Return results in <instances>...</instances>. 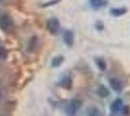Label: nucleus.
Returning a JSON list of instances; mask_svg holds the SVG:
<instances>
[{
    "instance_id": "obj_5",
    "label": "nucleus",
    "mask_w": 130,
    "mask_h": 116,
    "mask_svg": "<svg viewBox=\"0 0 130 116\" xmlns=\"http://www.w3.org/2000/svg\"><path fill=\"white\" fill-rule=\"evenodd\" d=\"M110 85L111 87L114 89L116 92H120L122 90V84L117 78H112L110 79Z\"/></svg>"
},
{
    "instance_id": "obj_6",
    "label": "nucleus",
    "mask_w": 130,
    "mask_h": 116,
    "mask_svg": "<svg viewBox=\"0 0 130 116\" xmlns=\"http://www.w3.org/2000/svg\"><path fill=\"white\" fill-rule=\"evenodd\" d=\"M121 104H122L121 100L117 99L116 101H114V103L111 105V111H112L113 113H117V112L119 110V108H120V106H121Z\"/></svg>"
},
{
    "instance_id": "obj_8",
    "label": "nucleus",
    "mask_w": 130,
    "mask_h": 116,
    "mask_svg": "<svg viewBox=\"0 0 130 116\" xmlns=\"http://www.w3.org/2000/svg\"><path fill=\"white\" fill-rule=\"evenodd\" d=\"M126 13V9H113L111 10V14L114 16V17H120L122 15H124Z\"/></svg>"
},
{
    "instance_id": "obj_7",
    "label": "nucleus",
    "mask_w": 130,
    "mask_h": 116,
    "mask_svg": "<svg viewBox=\"0 0 130 116\" xmlns=\"http://www.w3.org/2000/svg\"><path fill=\"white\" fill-rule=\"evenodd\" d=\"M106 1L105 0H90V5L94 8V9H99L102 6L105 5Z\"/></svg>"
},
{
    "instance_id": "obj_9",
    "label": "nucleus",
    "mask_w": 130,
    "mask_h": 116,
    "mask_svg": "<svg viewBox=\"0 0 130 116\" xmlns=\"http://www.w3.org/2000/svg\"><path fill=\"white\" fill-rule=\"evenodd\" d=\"M63 60H64L63 56H57V57L54 58V60L52 61V66L53 67L60 66V65H61V63L63 62Z\"/></svg>"
},
{
    "instance_id": "obj_12",
    "label": "nucleus",
    "mask_w": 130,
    "mask_h": 116,
    "mask_svg": "<svg viewBox=\"0 0 130 116\" xmlns=\"http://www.w3.org/2000/svg\"><path fill=\"white\" fill-rule=\"evenodd\" d=\"M97 65L100 70H105V68H106V66H105V62H104L103 60H101V59H98L97 60Z\"/></svg>"
},
{
    "instance_id": "obj_13",
    "label": "nucleus",
    "mask_w": 130,
    "mask_h": 116,
    "mask_svg": "<svg viewBox=\"0 0 130 116\" xmlns=\"http://www.w3.org/2000/svg\"><path fill=\"white\" fill-rule=\"evenodd\" d=\"M0 98H1V93H0Z\"/></svg>"
},
{
    "instance_id": "obj_2",
    "label": "nucleus",
    "mask_w": 130,
    "mask_h": 116,
    "mask_svg": "<svg viewBox=\"0 0 130 116\" xmlns=\"http://www.w3.org/2000/svg\"><path fill=\"white\" fill-rule=\"evenodd\" d=\"M60 27V24L58 19L56 18H51L47 23V28L52 34H56L58 32Z\"/></svg>"
},
{
    "instance_id": "obj_4",
    "label": "nucleus",
    "mask_w": 130,
    "mask_h": 116,
    "mask_svg": "<svg viewBox=\"0 0 130 116\" xmlns=\"http://www.w3.org/2000/svg\"><path fill=\"white\" fill-rule=\"evenodd\" d=\"M63 39H64L65 44H67L68 47L73 45V43H74V34H73V32L71 30H66L65 31Z\"/></svg>"
},
{
    "instance_id": "obj_11",
    "label": "nucleus",
    "mask_w": 130,
    "mask_h": 116,
    "mask_svg": "<svg viewBox=\"0 0 130 116\" xmlns=\"http://www.w3.org/2000/svg\"><path fill=\"white\" fill-rule=\"evenodd\" d=\"M7 56H8V50L3 47H0V58L5 59V58H7Z\"/></svg>"
},
{
    "instance_id": "obj_1",
    "label": "nucleus",
    "mask_w": 130,
    "mask_h": 116,
    "mask_svg": "<svg viewBox=\"0 0 130 116\" xmlns=\"http://www.w3.org/2000/svg\"><path fill=\"white\" fill-rule=\"evenodd\" d=\"M12 26H13V22H12L11 17L7 15H2L0 17V28L4 32H10Z\"/></svg>"
},
{
    "instance_id": "obj_3",
    "label": "nucleus",
    "mask_w": 130,
    "mask_h": 116,
    "mask_svg": "<svg viewBox=\"0 0 130 116\" xmlns=\"http://www.w3.org/2000/svg\"><path fill=\"white\" fill-rule=\"evenodd\" d=\"M81 105H82L81 101H79V100H74V101H72V103L70 104V106H69V109H68L69 115L70 116L75 115V113L79 110V108L81 107Z\"/></svg>"
},
{
    "instance_id": "obj_10",
    "label": "nucleus",
    "mask_w": 130,
    "mask_h": 116,
    "mask_svg": "<svg viewBox=\"0 0 130 116\" xmlns=\"http://www.w3.org/2000/svg\"><path fill=\"white\" fill-rule=\"evenodd\" d=\"M98 94L100 95L101 97H106V96H108L109 95L108 89L106 88V87H104V86H100L99 89H98Z\"/></svg>"
}]
</instances>
